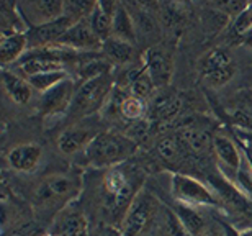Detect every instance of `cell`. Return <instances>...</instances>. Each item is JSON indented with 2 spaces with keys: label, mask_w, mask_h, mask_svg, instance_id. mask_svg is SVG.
Instances as JSON below:
<instances>
[{
  "label": "cell",
  "mask_w": 252,
  "mask_h": 236,
  "mask_svg": "<svg viewBox=\"0 0 252 236\" xmlns=\"http://www.w3.org/2000/svg\"><path fill=\"white\" fill-rule=\"evenodd\" d=\"M138 151V143L134 138L120 132H103L90 143L85 151L89 164L97 169H113L128 163Z\"/></svg>",
  "instance_id": "6da1fadb"
},
{
  "label": "cell",
  "mask_w": 252,
  "mask_h": 236,
  "mask_svg": "<svg viewBox=\"0 0 252 236\" xmlns=\"http://www.w3.org/2000/svg\"><path fill=\"white\" fill-rule=\"evenodd\" d=\"M113 89H115L113 72L105 74V76H100L97 79L87 80V82L77 85V90H75L67 117L84 120L102 112L105 105L108 103Z\"/></svg>",
  "instance_id": "7a4b0ae2"
},
{
  "label": "cell",
  "mask_w": 252,
  "mask_h": 236,
  "mask_svg": "<svg viewBox=\"0 0 252 236\" xmlns=\"http://www.w3.org/2000/svg\"><path fill=\"white\" fill-rule=\"evenodd\" d=\"M138 174L131 172L128 174L122 166L110 169L103 177L105 192L108 197L110 210L115 215H122L125 218L126 212L131 207L136 195L139 194L138 190Z\"/></svg>",
  "instance_id": "3957f363"
},
{
  "label": "cell",
  "mask_w": 252,
  "mask_h": 236,
  "mask_svg": "<svg viewBox=\"0 0 252 236\" xmlns=\"http://www.w3.org/2000/svg\"><path fill=\"white\" fill-rule=\"evenodd\" d=\"M170 192L175 202L190 205V207H221L220 199L213 189L205 185L193 175L184 172H174L170 179Z\"/></svg>",
  "instance_id": "277c9868"
},
{
  "label": "cell",
  "mask_w": 252,
  "mask_h": 236,
  "mask_svg": "<svg viewBox=\"0 0 252 236\" xmlns=\"http://www.w3.org/2000/svg\"><path fill=\"white\" fill-rule=\"evenodd\" d=\"M236 64L231 54L223 48H213L200 59L201 80L211 89H220L229 84L236 74Z\"/></svg>",
  "instance_id": "5b68a950"
},
{
  "label": "cell",
  "mask_w": 252,
  "mask_h": 236,
  "mask_svg": "<svg viewBox=\"0 0 252 236\" xmlns=\"http://www.w3.org/2000/svg\"><path fill=\"white\" fill-rule=\"evenodd\" d=\"M80 182L70 174H53L44 179L34 194V200L39 207L65 205L79 194Z\"/></svg>",
  "instance_id": "8992f818"
},
{
  "label": "cell",
  "mask_w": 252,
  "mask_h": 236,
  "mask_svg": "<svg viewBox=\"0 0 252 236\" xmlns=\"http://www.w3.org/2000/svg\"><path fill=\"white\" fill-rule=\"evenodd\" d=\"M159 203L148 190H139L123 218V236H143L158 213Z\"/></svg>",
  "instance_id": "52a82bcc"
},
{
  "label": "cell",
  "mask_w": 252,
  "mask_h": 236,
  "mask_svg": "<svg viewBox=\"0 0 252 236\" xmlns=\"http://www.w3.org/2000/svg\"><path fill=\"white\" fill-rule=\"evenodd\" d=\"M103 130L90 118L79 120L67 128H64L58 136V149L64 156H74L77 153H85L90 143L97 138Z\"/></svg>",
  "instance_id": "ba28073f"
},
{
  "label": "cell",
  "mask_w": 252,
  "mask_h": 236,
  "mask_svg": "<svg viewBox=\"0 0 252 236\" xmlns=\"http://www.w3.org/2000/svg\"><path fill=\"white\" fill-rule=\"evenodd\" d=\"M143 67L156 89H167L174 76V54L162 43L148 46L143 53Z\"/></svg>",
  "instance_id": "9c48e42d"
},
{
  "label": "cell",
  "mask_w": 252,
  "mask_h": 236,
  "mask_svg": "<svg viewBox=\"0 0 252 236\" xmlns=\"http://www.w3.org/2000/svg\"><path fill=\"white\" fill-rule=\"evenodd\" d=\"M208 184L220 199L221 207L252 222V202L241 192L238 185L231 182L226 175H210Z\"/></svg>",
  "instance_id": "30bf717a"
},
{
  "label": "cell",
  "mask_w": 252,
  "mask_h": 236,
  "mask_svg": "<svg viewBox=\"0 0 252 236\" xmlns=\"http://www.w3.org/2000/svg\"><path fill=\"white\" fill-rule=\"evenodd\" d=\"M17 8L28 30L43 27L64 17L63 0H27L17 2Z\"/></svg>",
  "instance_id": "8fae6325"
},
{
  "label": "cell",
  "mask_w": 252,
  "mask_h": 236,
  "mask_svg": "<svg viewBox=\"0 0 252 236\" xmlns=\"http://www.w3.org/2000/svg\"><path fill=\"white\" fill-rule=\"evenodd\" d=\"M182 97L175 90L159 89L148 102V120L154 125H169L182 112Z\"/></svg>",
  "instance_id": "7c38bea8"
},
{
  "label": "cell",
  "mask_w": 252,
  "mask_h": 236,
  "mask_svg": "<svg viewBox=\"0 0 252 236\" xmlns=\"http://www.w3.org/2000/svg\"><path fill=\"white\" fill-rule=\"evenodd\" d=\"M77 82L72 77L64 79L63 82L54 85L48 92L39 95V113L43 117H58V115H67L70 105H72Z\"/></svg>",
  "instance_id": "4fadbf2b"
},
{
  "label": "cell",
  "mask_w": 252,
  "mask_h": 236,
  "mask_svg": "<svg viewBox=\"0 0 252 236\" xmlns=\"http://www.w3.org/2000/svg\"><path fill=\"white\" fill-rule=\"evenodd\" d=\"M59 46L74 49L79 53H94L102 51V41L97 34L94 33L92 27H90L89 20H82L77 22L65 32L61 39L58 41Z\"/></svg>",
  "instance_id": "5bb4252c"
},
{
  "label": "cell",
  "mask_w": 252,
  "mask_h": 236,
  "mask_svg": "<svg viewBox=\"0 0 252 236\" xmlns=\"http://www.w3.org/2000/svg\"><path fill=\"white\" fill-rule=\"evenodd\" d=\"M211 149H213L215 156L218 158L221 166H224L226 169L234 172V177H236L241 164H243V158H244L243 149H241V144L238 139L234 141L228 135H224L221 132H215Z\"/></svg>",
  "instance_id": "9a60e30c"
},
{
  "label": "cell",
  "mask_w": 252,
  "mask_h": 236,
  "mask_svg": "<svg viewBox=\"0 0 252 236\" xmlns=\"http://www.w3.org/2000/svg\"><path fill=\"white\" fill-rule=\"evenodd\" d=\"M43 146L38 143H22L13 146L7 154V163L13 170L23 174L34 172L43 159Z\"/></svg>",
  "instance_id": "2e32d148"
},
{
  "label": "cell",
  "mask_w": 252,
  "mask_h": 236,
  "mask_svg": "<svg viewBox=\"0 0 252 236\" xmlns=\"http://www.w3.org/2000/svg\"><path fill=\"white\" fill-rule=\"evenodd\" d=\"M72 25H74L72 20L64 15V17L56 20V22L43 25V27L30 28L27 32L30 49L46 48V46H53V44H58L61 36L67 32L70 27H72Z\"/></svg>",
  "instance_id": "e0dca14e"
},
{
  "label": "cell",
  "mask_w": 252,
  "mask_h": 236,
  "mask_svg": "<svg viewBox=\"0 0 252 236\" xmlns=\"http://www.w3.org/2000/svg\"><path fill=\"white\" fill-rule=\"evenodd\" d=\"M131 15L134 20L136 39H156L159 38V20L158 13L144 3H131L128 5Z\"/></svg>",
  "instance_id": "ac0fdd59"
},
{
  "label": "cell",
  "mask_w": 252,
  "mask_h": 236,
  "mask_svg": "<svg viewBox=\"0 0 252 236\" xmlns=\"http://www.w3.org/2000/svg\"><path fill=\"white\" fill-rule=\"evenodd\" d=\"M190 149L185 146V143L180 139L177 133L169 135V136H164L162 139H159L158 144H156V156L164 163L165 166H180L184 164V161L190 156Z\"/></svg>",
  "instance_id": "d6986e66"
},
{
  "label": "cell",
  "mask_w": 252,
  "mask_h": 236,
  "mask_svg": "<svg viewBox=\"0 0 252 236\" xmlns=\"http://www.w3.org/2000/svg\"><path fill=\"white\" fill-rule=\"evenodd\" d=\"M2 84L10 100L18 105H27L33 97L34 89L32 84L28 82L27 77H23L22 74L17 71H10L8 67H3L2 71Z\"/></svg>",
  "instance_id": "ffe728a7"
},
{
  "label": "cell",
  "mask_w": 252,
  "mask_h": 236,
  "mask_svg": "<svg viewBox=\"0 0 252 236\" xmlns=\"http://www.w3.org/2000/svg\"><path fill=\"white\" fill-rule=\"evenodd\" d=\"M174 213L177 215L179 222L182 223L189 236H206L210 232V223L201 212L196 210V207H190V205L177 202L174 205Z\"/></svg>",
  "instance_id": "44dd1931"
},
{
  "label": "cell",
  "mask_w": 252,
  "mask_h": 236,
  "mask_svg": "<svg viewBox=\"0 0 252 236\" xmlns=\"http://www.w3.org/2000/svg\"><path fill=\"white\" fill-rule=\"evenodd\" d=\"M117 5L118 2H97L90 17L87 18L94 33L100 38L102 43L112 38V22Z\"/></svg>",
  "instance_id": "7402d4cb"
},
{
  "label": "cell",
  "mask_w": 252,
  "mask_h": 236,
  "mask_svg": "<svg viewBox=\"0 0 252 236\" xmlns=\"http://www.w3.org/2000/svg\"><path fill=\"white\" fill-rule=\"evenodd\" d=\"M30 49L28 34L27 33H13L5 34L0 39V61L3 67L10 64H17Z\"/></svg>",
  "instance_id": "603a6c76"
},
{
  "label": "cell",
  "mask_w": 252,
  "mask_h": 236,
  "mask_svg": "<svg viewBox=\"0 0 252 236\" xmlns=\"http://www.w3.org/2000/svg\"><path fill=\"white\" fill-rule=\"evenodd\" d=\"M102 53L115 67L131 66L136 59L134 44L128 41H122V39H117V38H108L107 41H103Z\"/></svg>",
  "instance_id": "cb8c5ba5"
},
{
  "label": "cell",
  "mask_w": 252,
  "mask_h": 236,
  "mask_svg": "<svg viewBox=\"0 0 252 236\" xmlns=\"http://www.w3.org/2000/svg\"><path fill=\"white\" fill-rule=\"evenodd\" d=\"M112 38L122 39V41L136 43V28H134V20L131 15L128 5L123 2H118L117 8L113 13V22H112Z\"/></svg>",
  "instance_id": "d4e9b609"
},
{
  "label": "cell",
  "mask_w": 252,
  "mask_h": 236,
  "mask_svg": "<svg viewBox=\"0 0 252 236\" xmlns=\"http://www.w3.org/2000/svg\"><path fill=\"white\" fill-rule=\"evenodd\" d=\"M117 112L129 125H138L148 120V102L131 94H120Z\"/></svg>",
  "instance_id": "484cf974"
},
{
  "label": "cell",
  "mask_w": 252,
  "mask_h": 236,
  "mask_svg": "<svg viewBox=\"0 0 252 236\" xmlns=\"http://www.w3.org/2000/svg\"><path fill=\"white\" fill-rule=\"evenodd\" d=\"M56 232L59 236H89V223L80 212H72L65 207L58 217Z\"/></svg>",
  "instance_id": "4316f807"
},
{
  "label": "cell",
  "mask_w": 252,
  "mask_h": 236,
  "mask_svg": "<svg viewBox=\"0 0 252 236\" xmlns=\"http://www.w3.org/2000/svg\"><path fill=\"white\" fill-rule=\"evenodd\" d=\"M126 82H128V90L131 95L138 99H143L146 102H149L151 97L156 94V85L154 82L151 80L149 74L144 71L143 64L141 67H131L128 74H126Z\"/></svg>",
  "instance_id": "83f0119b"
},
{
  "label": "cell",
  "mask_w": 252,
  "mask_h": 236,
  "mask_svg": "<svg viewBox=\"0 0 252 236\" xmlns=\"http://www.w3.org/2000/svg\"><path fill=\"white\" fill-rule=\"evenodd\" d=\"M28 27L25 25L22 15H20L17 3L12 2H0V33L2 36L13 33H27Z\"/></svg>",
  "instance_id": "f1b7e54d"
},
{
  "label": "cell",
  "mask_w": 252,
  "mask_h": 236,
  "mask_svg": "<svg viewBox=\"0 0 252 236\" xmlns=\"http://www.w3.org/2000/svg\"><path fill=\"white\" fill-rule=\"evenodd\" d=\"M70 74L67 71H53V72H43L36 74V76L28 77V82L32 84V87L39 92V95L48 92L49 89H53L54 85L63 82L64 79H67Z\"/></svg>",
  "instance_id": "f546056e"
},
{
  "label": "cell",
  "mask_w": 252,
  "mask_h": 236,
  "mask_svg": "<svg viewBox=\"0 0 252 236\" xmlns=\"http://www.w3.org/2000/svg\"><path fill=\"white\" fill-rule=\"evenodd\" d=\"M97 2H85V0H65L64 2V15L72 20L74 23L87 20L95 8Z\"/></svg>",
  "instance_id": "4dcf8cb0"
},
{
  "label": "cell",
  "mask_w": 252,
  "mask_h": 236,
  "mask_svg": "<svg viewBox=\"0 0 252 236\" xmlns=\"http://www.w3.org/2000/svg\"><path fill=\"white\" fill-rule=\"evenodd\" d=\"M234 179H236L234 184L238 185L241 192H243L246 197L252 202V168H251L249 161L246 159V156L243 158V164H241V168H239Z\"/></svg>",
  "instance_id": "1f68e13d"
},
{
  "label": "cell",
  "mask_w": 252,
  "mask_h": 236,
  "mask_svg": "<svg viewBox=\"0 0 252 236\" xmlns=\"http://www.w3.org/2000/svg\"><path fill=\"white\" fill-rule=\"evenodd\" d=\"M229 27H231V32L239 38L243 36L244 33H248L249 30H252V2L248 3V7L231 22Z\"/></svg>",
  "instance_id": "d6a6232c"
},
{
  "label": "cell",
  "mask_w": 252,
  "mask_h": 236,
  "mask_svg": "<svg viewBox=\"0 0 252 236\" xmlns=\"http://www.w3.org/2000/svg\"><path fill=\"white\" fill-rule=\"evenodd\" d=\"M97 236H123L122 232H118L117 228H113V227H103L102 230L98 232Z\"/></svg>",
  "instance_id": "836d02e7"
},
{
  "label": "cell",
  "mask_w": 252,
  "mask_h": 236,
  "mask_svg": "<svg viewBox=\"0 0 252 236\" xmlns=\"http://www.w3.org/2000/svg\"><path fill=\"white\" fill-rule=\"evenodd\" d=\"M239 144H241V149H243L246 159L249 161V164H251V168H252V143H243V141H239Z\"/></svg>",
  "instance_id": "e575fe53"
},
{
  "label": "cell",
  "mask_w": 252,
  "mask_h": 236,
  "mask_svg": "<svg viewBox=\"0 0 252 236\" xmlns=\"http://www.w3.org/2000/svg\"><path fill=\"white\" fill-rule=\"evenodd\" d=\"M241 43L244 44V46H248L252 49V30H249L248 33H244L243 36H241Z\"/></svg>",
  "instance_id": "d590c367"
},
{
  "label": "cell",
  "mask_w": 252,
  "mask_h": 236,
  "mask_svg": "<svg viewBox=\"0 0 252 236\" xmlns=\"http://www.w3.org/2000/svg\"><path fill=\"white\" fill-rule=\"evenodd\" d=\"M238 236H252V227L246 228V230H241V232H238Z\"/></svg>",
  "instance_id": "8d00e7d4"
}]
</instances>
